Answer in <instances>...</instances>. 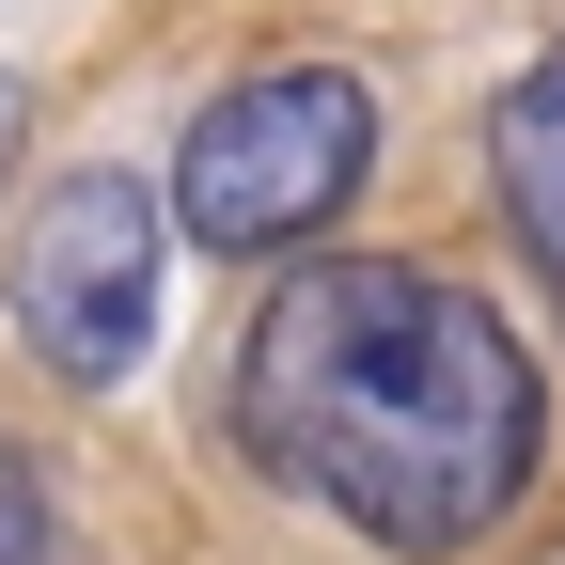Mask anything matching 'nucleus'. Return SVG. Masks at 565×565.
<instances>
[{
  "label": "nucleus",
  "instance_id": "obj_2",
  "mask_svg": "<svg viewBox=\"0 0 565 565\" xmlns=\"http://www.w3.org/2000/svg\"><path fill=\"white\" fill-rule=\"evenodd\" d=\"M377 158V95L362 63H252L189 110L173 141V221L204 252H299L315 221H345V189Z\"/></svg>",
  "mask_w": 565,
  "mask_h": 565
},
{
  "label": "nucleus",
  "instance_id": "obj_1",
  "mask_svg": "<svg viewBox=\"0 0 565 565\" xmlns=\"http://www.w3.org/2000/svg\"><path fill=\"white\" fill-rule=\"evenodd\" d=\"M236 440L267 487L330 503L345 534L456 565L519 519L550 456V377L471 282L408 252H330L236 345Z\"/></svg>",
  "mask_w": 565,
  "mask_h": 565
},
{
  "label": "nucleus",
  "instance_id": "obj_3",
  "mask_svg": "<svg viewBox=\"0 0 565 565\" xmlns=\"http://www.w3.org/2000/svg\"><path fill=\"white\" fill-rule=\"evenodd\" d=\"M158 252H173V204L141 173H63L32 221H17V267H0V299H17V345L63 377V393H110L141 345H158Z\"/></svg>",
  "mask_w": 565,
  "mask_h": 565
},
{
  "label": "nucleus",
  "instance_id": "obj_5",
  "mask_svg": "<svg viewBox=\"0 0 565 565\" xmlns=\"http://www.w3.org/2000/svg\"><path fill=\"white\" fill-rule=\"evenodd\" d=\"M0 565H47V519H32V471L0 456Z\"/></svg>",
  "mask_w": 565,
  "mask_h": 565
},
{
  "label": "nucleus",
  "instance_id": "obj_6",
  "mask_svg": "<svg viewBox=\"0 0 565 565\" xmlns=\"http://www.w3.org/2000/svg\"><path fill=\"white\" fill-rule=\"evenodd\" d=\"M17 141H32V79L0 63V173H17Z\"/></svg>",
  "mask_w": 565,
  "mask_h": 565
},
{
  "label": "nucleus",
  "instance_id": "obj_4",
  "mask_svg": "<svg viewBox=\"0 0 565 565\" xmlns=\"http://www.w3.org/2000/svg\"><path fill=\"white\" fill-rule=\"evenodd\" d=\"M487 189H503L519 252L565 282V47H534L503 95H487Z\"/></svg>",
  "mask_w": 565,
  "mask_h": 565
}]
</instances>
